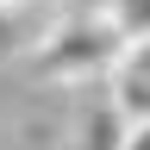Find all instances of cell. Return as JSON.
Returning <instances> with one entry per match:
<instances>
[{
    "instance_id": "1",
    "label": "cell",
    "mask_w": 150,
    "mask_h": 150,
    "mask_svg": "<svg viewBox=\"0 0 150 150\" xmlns=\"http://www.w3.org/2000/svg\"><path fill=\"white\" fill-rule=\"evenodd\" d=\"M131 38L112 25V13H69L44 31V44L31 50V69L44 81H88V75H112L119 50Z\"/></svg>"
},
{
    "instance_id": "2",
    "label": "cell",
    "mask_w": 150,
    "mask_h": 150,
    "mask_svg": "<svg viewBox=\"0 0 150 150\" xmlns=\"http://www.w3.org/2000/svg\"><path fill=\"white\" fill-rule=\"evenodd\" d=\"M106 100L119 106L131 125L150 119V38H131V44L119 50V63H112V75H106Z\"/></svg>"
},
{
    "instance_id": "3",
    "label": "cell",
    "mask_w": 150,
    "mask_h": 150,
    "mask_svg": "<svg viewBox=\"0 0 150 150\" xmlns=\"http://www.w3.org/2000/svg\"><path fill=\"white\" fill-rule=\"evenodd\" d=\"M50 25L56 19H38V6H0V63L6 56H31Z\"/></svg>"
},
{
    "instance_id": "4",
    "label": "cell",
    "mask_w": 150,
    "mask_h": 150,
    "mask_svg": "<svg viewBox=\"0 0 150 150\" xmlns=\"http://www.w3.org/2000/svg\"><path fill=\"white\" fill-rule=\"evenodd\" d=\"M125 131H131V119L112 100H100V106L81 112V125H75V150H125Z\"/></svg>"
},
{
    "instance_id": "5",
    "label": "cell",
    "mask_w": 150,
    "mask_h": 150,
    "mask_svg": "<svg viewBox=\"0 0 150 150\" xmlns=\"http://www.w3.org/2000/svg\"><path fill=\"white\" fill-rule=\"evenodd\" d=\"M106 13L125 38H150V0H106Z\"/></svg>"
},
{
    "instance_id": "6",
    "label": "cell",
    "mask_w": 150,
    "mask_h": 150,
    "mask_svg": "<svg viewBox=\"0 0 150 150\" xmlns=\"http://www.w3.org/2000/svg\"><path fill=\"white\" fill-rule=\"evenodd\" d=\"M125 150H150V119H138V125L125 131Z\"/></svg>"
},
{
    "instance_id": "7",
    "label": "cell",
    "mask_w": 150,
    "mask_h": 150,
    "mask_svg": "<svg viewBox=\"0 0 150 150\" xmlns=\"http://www.w3.org/2000/svg\"><path fill=\"white\" fill-rule=\"evenodd\" d=\"M0 6H38V0H0Z\"/></svg>"
}]
</instances>
